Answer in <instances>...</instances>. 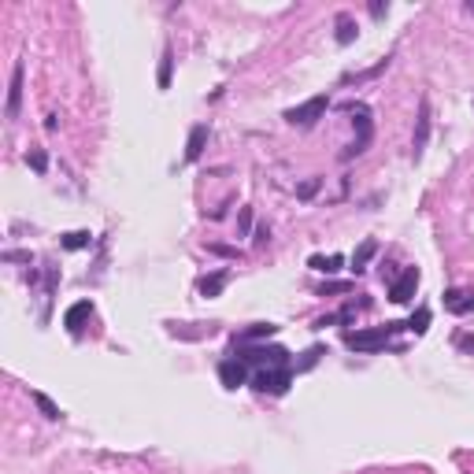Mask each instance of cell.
Listing matches in <instances>:
<instances>
[{
	"label": "cell",
	"instance_id": "ffe728a7",
	"mask_svg": "<svg viewBox=\"0 0 474 474\" xmlns=\"http://www.w3.org/2000/svg\"><path fill=\"white\" fill-rule=\"evenodd\" d=\"M34 404H37V408H41V415H45V419H59V408H56V404L45 397V393H34Z\"/></svg>",
	"mask_w": 474,
	"mask_h": 474
},
{
	"label": "cell",
	"instance_id": "cb8c5ba5",
	"mask_svg": "<svg viewBox=\"0 0 474 474\" xmlns=\"http://www.w3.org/2000/svg\"><path fill=\"white\" fill-rule=\"evenodd\" d=\"M344 289H349L344 282H330V285H322V293H344Z\"/></svg>",
	"mask_w": 474,
	"mask_h": 474
},
{
	"label": "cell",
	"instance_id": "2e32d148",
	"mask_svg": "<svg viewBox=\"0 0 474 474\" xmlns=\"http://www.w3.org/2000/svg\"><path fill=\"white\" fill-rule=\"evenodd\" d=\"M278 330L274 322H256V326H249V330L241 333V344H249V341H260V338H271V333Z\"/></svg>",
	"mask_w": 474,
	"mask_h": 474
},
{
	"label": "cell",
	"instance_id": "9a60e30c",
	"mask_svg": "<svg viewBox=\"0 0 474 474\" xmlns=\"http://www.w3.org/2000/svg\"><path fill=\"white\" fill-rule=\"evenodd\" d=\"M341 256H311L308 267H315V271H322V274H333V271H341Z\"/></svg>",
	"mask_w": 474,
	"mask_h": 474
},
{
	"label": "cell",
	"instance_id": "d6986e66",
	"mask_svg": "<svg viewBox=\"0 0 474 474\" xmlns=\"http://www.w3.org/2000/svg\"><path fill=\"white\" fill-rule=\"evenodd\" d=\"M85 245H89V234H85V230L63 234V249H85Z\"/></svg>",
	"mask_w": 474,
	"mask_h": 474
},
{
	"label": "cell",
	"instance_id": "277c9868",
	"mask_svg": "<svg viewBox=\"0 0 474 474\" xmlns=\"http://www.w3.org/2000/svg\"><path fill=\"white\" fill-rule=\"evenodd\" d=\"M252 385L260 393H271V397H282L289 389V367H263L260 374L252 378Z\"/></svg>",
	"mask_w": 474,
	"mask_h": 474
},
{
	"label": "cell",
	"instance_id": "44dd1931",
	"mask_svg": "<svg viewBox=\"0 0 474 474\" xmlns=\"http://www.w3.org/2000/svg\"><path fill=\"white\" fill-rule=\"evenodd\" d=\"M171 85V52H163V63H160V89Z\"/></svg>",
	"mask_w": 474,
	"mask_h": 474
},
{
	"label": "cell",
	"instance_id": "30bf717a",
	"mask_svg": "<svg viewBox=\"0 0 474 474\" xmlns=\"http://www.w3.org/2000/svg\"><path fill=\"white\" fill-rule=\"evenodd\" d=\"M444 308H449L452 315L474 311V293H467V289H449V293H444Z\"/></svg>",
	"mask_w": 474,
	"mask_h": 474
},
{
	"label": "cell",
	"instance_id": "3957f363",
	"mask_svg": "<svg viewBox=\"0 0 474 474\" xmlns=\"http://www.w3.org/2000/svg\"><path fill=\"white\" fill-rule=\"evenodd\" d=\"M237 360H245V363H263V367H285L289 363V352L282 349V344H245L241 349V356Z\"/></svg>",
	"mask_w": 474,
	"mask_h": 474
},
{
	"label": "cell",
	"instance_id": "52a82bcc",
	"mask_svg": "<svg viewBox=\"0 0 474 474\" xmlns=\"http://www.w3.org/2000/svg\"><path fill=\"white\" fill-rule=\"evenodd\" d=\"M19 107H23V63H15V67H12V85H8L4 115H8V118H19Z\"/></svg>",
	"mask_w": 474,
	"mask_h": 474
},
{
	"label": "cell",
	"instance_id": "ba28073f",
	"mask_svg": "<svg viewBox=\"0 0 474 474\" xmlns=\"http://www.w3.org/2000/svg\"><path fill=\"white\" fill-rule=\"evenodd\" d=\"M219 378H223L226 389H237V385H245V378H249V367H245V360H223Z\"/></svg>",
	"mask_w": 474,
	"mask_h": 474
},
{
	"label": "cell",
	"instance_id": "5b68a950",
	"mask_svg": "<svg viewBox=\"0 0 474 474\" xmlns=\"http://www.w3.org/2000/svg\"><path fill=\"white\" fill-rule=\"evenodd\" d=\"M415 289H419V271L408 267V271H404L400 278L389 285V300H393V304H408L411 296H415Z\"/></svg>",
	"mask_w": 474,
	"mask_h": 474
},
{
	"label": "cell",
	"instance_id": "6da1fadb",
	"mask_svg": "<svg viewBox=\"0 0 474 474\" xmlns=\"http://www.w3.org/2000/svg\"><path fill=\"white\" fill-rule=\"evenodd\" d=\"M397 330H400V322H385V326H371V330H352L344 341H349V349H356V352H378V349H385V341Z\"/></svg>",
	"mask_w": 474,
	"mask_h": 474
},
{
	"label": "cell",
	"instance_id": "8fae6325",
	"mask_svg": "<svg viewBox=\"0 0 474 474\" xmlns=\"http://www.w3.org/2000/svg\"><path fill=\"white\" fill-rule=\"evenodd\" d=\"M89 315H93V300H78L74 308H67V315H63V326H67V330H71V333H78V330H82V322L89 319Z\"/></svg>",
	"mask_w": 474,
	"mask_h": 474
},
{
	"label": "cell",
	"instance_id": "d4e9b609",
	"mask_svg": "<svg viewBox=\"0 0 474 474\" xmlns=\"http://www.w3.org/2000/svg\"><path fill=\"white\" fill-rule=\"evenodd\" d=\"M467 12H474V0H471V4H467Z\"/></svg>",
	"mask_w": 474,
	"mask_h": 474
},
{
	"label": "cell",
	"instance_id": "9c48e42d",
	"mask_svg": "<svg viewBox=\"0 0 474 474\" xmlns=\"http://www.w3.org/2000/svg\"><path fill=\"white\" fill-rule=\"evenodd\" d=\"M426 137H430V101L419 104V123H415V160L422 156L426 148Z\"/></svg>",
	"mask_w": 474,
	"mask_h": 474
},
{
	"label": "cell",
	"instance_id": "4fadbf2b",
	"mask_svg": "<svg viewBox=\"0 0 474 474\" xmlns=\"http://www.w3.org/2000/svg\"><path fill=\"white\" fill-rule=\"evenodd\" d=\"M226 282H230V274H226V271H215V274H207V278H200V293H204V296H219Z\"/></svg>",
	"mask_w": 474,
	"mask_h": 474
},
{
	"label": "cell",
	"instance_id": "8992f818",
	"mask_svg": "<svg viewBox=\"0 0 474 474\" xmlns=\"http://www.w3.org/2000/svg\"><path fill=\"white\" fill-rule=\"evenodd\" d=\"M356 130H360V137H356V145L349 148V152H344V160H352V156H360L363 152V148H367L371 145V112H367V107H356Z\"/></svg>",
	"mask_w": 474,
	"mask_h": 474
},
{
	"label": "cell",
	"instance_id": "5bb4252c",
	"mask_svg": "<svg viewBox=\"0 0 474 474\" xmlns=\"http://www.w3.org/2000/svg\"><path fill=\"white\" fill-rule=\"evenodd\" d=\"M374 252H378V241H363L360 249H356V256H352V271H363V267L371 263Z\"/></svg>",
	"mask_w": 474,
	"mask_h": 474
},
{
	"label": "cell",
	"instance_id": "603a6c76",
	"mask_svg": "<svg viewBox=\"0 0 474 474\" xmlns=\"http://www.w3.org/2000/svg\"><path fill=\"white\" fill-rule=\"evenodd\" d=\"M26 160H30V167H34V171H45V167H48V160H45V152H30Z\"/></svg>",
	"mask_w": 474,
	"mask_h": 474
},
{
	"label": "cell",
	"instance_id": "ac0fdd59",
	"mask_svg": "<svg viewBox=\"0 0 474 474\" xmlns=\"http://www.w3.org/2000/svg\"><path fill=\"white\" fill-rule=\"evenodd\" d=\"M408 326H411L415 333H426V330H430V311H426V308H419V311H415L411 319H408Z\"/></svg>",
	"mask_w": 474,
	"mask_h": 474
},
{
	"label": "cell",
	"instance_id": "e0dca14e",
	"mask_svg": "<svg viewBox=\"0 0 474 474\" xmlns=\"http://www.w3.org/2000/svg\"><path fill=\"white\" fill-rule=\"evenodd\" d=\"M356 41V23L349 15H338V45H352Z\"/></svg>",
	"mask_w": 474,
	"mask_h": 474
},
{
	"label": "cell",
	"instance_id": "7402d4cb",
	"mask_svg": "<svg viewBox=\"0 0 474 474\" xmlns=\"http://www.w3.org/2000/svg\"><path fill=\"white\" fill-rule=\"evenodd\" d=\"M319 185H322L319 178H308V182H304L300 189H296V196H300V200H308V196H315V189H319Z\"/></svg>",
	"mask_w": 474,
	"mask_h": 474
},
{
	"label": "cell",
	"instance_id": "7c38bea8",
	"mask_svg": "<svg viewBox=\"0 0 474 474\" xmlns=\"http://www.w3.org/2000/svg\"><path fill=\"white\" fill-rule=\"evenodd\" d=\"M204 145H207V126H193L189 130V145H185V160H200L204 156Z\"/></svg>",
	"mask_w": 474,
	"mask_h": 474
},
{
	"label": "cell",
	"instance_id": "7a4b0ae2",
	"mask_svg": "<svg viewBox=\"0 0 474 474\" xmlns=\"http://www.w3.org/2000/svg\"><path fill=\"white\" fill-rule=\"evenodd\" d=\"M326 107H330V96L326 93H319V96H311V101H304V104H296V107H289V112H285V123H293V126H304V130H308V126H315L322 118V112Z\"/></svg>",
	"mask_w": 474,
	"mask_h": 474
}]
</instances>
